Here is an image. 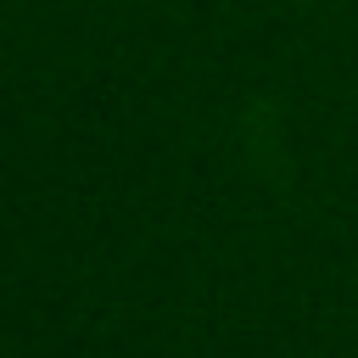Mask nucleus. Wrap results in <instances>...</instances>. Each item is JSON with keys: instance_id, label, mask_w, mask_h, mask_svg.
Segmentation results:
<instances>
[]
</instances>
